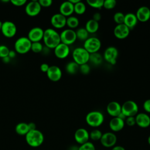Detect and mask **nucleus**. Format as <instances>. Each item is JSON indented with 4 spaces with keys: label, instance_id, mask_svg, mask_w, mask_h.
I'll use <instances>...</instances> for the list:
<instances>
[{
    "label": "nucleus",
    "instance_id": "f257e3e1",
    "mask_svg": "<svg viewBox=\"0 0 150 150\" xmlns=\"http://www.w3.org/2000/svg\"><path fill=\"white\" fill-rule=\"evenodd\" d=\"M43 41L46 47L54 49L61 43L60 34L52 28H47L44 30Z\"/></svg>",
    "mask_w": 150,
    "mask_h": 150
},
{
    "label": "nucleus",
    "instance_id": "f03ea898",
    "mask_svg": "<svg viewBox=\"0 0 150 150\" xmlns=\"http://www.w3.org/2000/svg\"><path fill=\"white\" fill-rule=\"evenodd\" d=\"M25 139L29 146L38 147L43 143L44 135L40 131L36 129L29 131L25 135Z\"/></svg>",
    "mask_w": 150,
    "mask_h": 150
},
{
    "label": "nucleus",
    "instance_id": "7ed1b4c3",
    "mask_svg": "<svg viewBox=\"0 0 150 150\" xmlns=\"http://www.w3.org/2000/svg\"><path fill=\"white\" fill-rule=\"evenodd\" d=\"M104 117L102 112L98 111H92L89 112L86 116L87 124L93 128H97L102 125Z\"/></svg>",
    "mask_w": 150,
    "mask_h": 150
},
{
    "label": "nucleus",
    "instance_id": "20e7f679",
    "mask_svg": "<svg viewBox=\"0 0 150 150\" xmlns=\"http://www.w3.org/2000/svg\"><path fill=\"white\" fill-rule=\"evenodd\" d=\"M32 42L28 37H20L15 42V51L19 54H25L30 50Z\"/></svg>",
    "mask_w": 150,
    "mask_h": 150
},
{
    "label": "nucleus",
    "instance_id": "39448f33",
    "mask_svg": "<svg viewBox=\"0 0 150 150\" xmlns=\"http://www.w3.org/2000/svg\"><path fill=\"white\" fill-rule=\"evenodd\" d=\"M72 57L73 61L80 66L87 63L89 61L90 53L83 47H79L73 50Z\"/></svg>",
    "mask_w": 150,
    "mask_h": 150
},
{
    "label": "nucleus",
    "instance_id": "423d86ee",
    "mask_svg": "<svg viewBox=\"0 0 150 150\" xmlns=\"http://www.w3.org/2000/svg\"><path fill=\"white\" fill-rule=\"evenodd\" d=\"M121 112L126 117H135L138 113V106L134 101H126L121 105Z\"/></svg>",
    "mask_w": 150,
    "mask_h": 150
},
{
    "label": "nucleus",
    "instance_id": "0eeeda50",
    "mask_svg": "<svg viewBox=\"0 0 150 150\" xmlns=\"http://www.w3.org/2000/svg\"><path fill=\"white\" fill-rule=\"evenodd\" d=\"M101 46L100 40L96 37L88 38L84 42L83 47L90 53L98 52Z\"/></svg>",
    "mask_w": 150,
    "mask_h": 150
},
{
    "label": "nucleus",
    "instance_id": "6e6552de",
    "mask_svg": "<svg viewBox=\"0 0 150 150\" xmlns=\"http://www.w3.org/2000/svg\"><path fill=\"white\" fill-rule=\"evenodd\" d=\"M61 43L66 45H70L75 42L77 39L76 31L71 29H66L60 33Z\"/></svg>",
    "mask_w": 150,
    "mask_h": 150
},
{
    "label": "nucleus",
    "instance_id": "1a4fd4ad",
    "mask_svg": "<svg viewBox=\"0 0 150 150\" xmlns=\"http://www.w3.org/2000/svg\"><path fill=\"white\" fill-rule=\"evenodd\" d=\"M116 135L112 132H107L103 134L100 140L101 144L105 148H112L117 143Z\"/></svg>",
    "mask_w": 150,
    "mask_h": 150
},
{
    "label": "nucleus",
    "instance_id": "9d476101",
    "mask_svg": "<svg viewBox=\"0 0 150 150\" xmlns=\"http://www.w3.org/2000/svg\"><path fill=\"white\" fill-rule=\"evenodd\" d=\"M1 31L4 36L8 38H11L16 35L17 28L13 22L6 21L2 22Z\"/></svg>",
    "mask_w": 150,
    "mask_h": 150
},
{
    "label": "nucleus",
    "instance_id": "9b49d317",
    "mask_svg": "<svg viewBox=\"0 0 150 150\" xmlns=\"http://www.w3.org/2000/svg\"><path fill=\"white\" fill-rule=\"evenodd\" d=\"M118 56V51L117 49L114 46H109L104 50L103 57L107 63L114 65L117 62Z\"/></svg>",
    "mask_w": 150,
    "mask_h": 150
},
{
    "label": "nucleus",
    "instance_id": "f8f14e48",
    "mask_svg": "<svg viewBox=\"0 0 150 150\" xmlns=\"http://www.w3.org/2000/svg\"><path fill=\"white\" fill-rule=\"evenodd\" d=\"M42 7L38 1H32L26 4L25 6V12L29 16H36L38 15L41 11Z\"/></svg>",
    "mask_w": 150,
    "mask_h": 150
},
{
    "label": "nucleus",
    "instance_id": "ddd939ff",
    "mask_svg": "<svg viewBox=\"0 0 150 150\" xmlns=\"http://www.w3.org/2000/svg\"><path fill=\"white\" fill-rule=\"evenodd\" d=\"M48 79L54 82L58 81L60 80L62 76V71L59 67L56 65L49 66V68L46 72Z\"/></svg>",
    "mask_w": 150,
    "mask_h": 150
},
{
    "label": "nucleus",
    "instance_id": "4468645a",
    "mask_svg": "<svg viewBox=\"0 0 150 150\" xmlns=\"http://www.w3.org/2000/svg\"><path fill=\"white\" fill-rule=\"evenodd\" d=\"M74 137L76 142L80 145H82L88 141L90 139L89 132L86 129L80 128L75 131Z\"/></svg>",
    "mask_w": 150,
    "mask_h": 150
},
{
    "label": "nucleus",
    "instance_id": "2eb2a0df",
    "mask_svg": "<svg viewBox=\"0 0 150 150\" xmlns=\"http://www.w3.org/2000/svg\"><path fill=\"white\" fill-rule=\"evenodd\" d=\"M44 30L40 27H34L28 32V38L31 42H38L43 40Z\"/></svg>",
    "mask_w": 150,
    "mask_h": 150
},
{
    "label": "nucleus",
    "instance_id": "dca6fc26",
    "mask_svg": "<svg viewBox=\"0 0 150 150\" xmlns=\"http://www.w3.org/2000/svg\"><path fill=\"white\" fill-rule=\"evenodd\" d=\"M67 18L60 13L54 14L50 19V23L52 26L56 29H61L66 25Z\"/></svg>",
    "mask_w": 150,
    "mask_h": 150
},
{
    "label": "nucleus",
    "instance_id": "f3484780",
    "mask_svg": "<svg viewBox=\"0 0 150 150\" xmlns=\"http://www.w3.org/2000/svg\"><path fill=\"white\" fill-rule=\"evenodd\" d=\"M129 29L124 23L117 25L114 29V35L118 39H124L129 34Z\"/></svg>",
    "mask_w": 150,
    "mask_h": 150
},
{
    "label": "nucleus",
    "instance_id": "a211bd4d",
    "mask_svg": "<svg viewBox=\"0 0 150 150\" xmlns=\"http://www.w3.org/2000/svg\"><path fill=\"white\" fill-rule=\"evenodd\" d=\"M54 53L55 56L58 59H63L69 56L70 48L68 45L60 43L54 49Z\"/></svg>",
    "mask_w": 150,
    "mask_h": 150
},
{
    "label": "nucleus",
    "instance_id": "6ab92c4d",
    "mask_svg": "<svg viewBox=\"0 0 150 150\" xmlns=\"http://www.w3.org/2000/svg\"><path fill=\"white\" fill-rule=\"evenodd\" d=\"M136 124L142 128H145L150 125V117L145 112L138 113L135 116Z\"/></svg>",
    "mask_w": 150,
    "mask_h": 150
},
{
    "label": "nucleus",
    "instance_id": "aec40b11",
    "mask_svg": "<svg viewBox=\"0 0 150 150\" xmlns=\"http://www.w3.org/2000/svg\"><path fill=\"white\" fill-rule=\"evenodd\" d=\"M138 21L145 22L150 19V9L145 6L139 7L135 13Z\"/></svg>",
    "mask_w": 150,
    "mask_h": 150
},
{
    "label": "nucleus",
    "instance_id": "412c9836",
    "mask_svg": "<svg viewBox=\"0 0 150 150\" xmlns=\"http://www.w3.org/2000/svg\"><path fill=\"white\" fill-rule=\"evenodd\" d=\"M107 113L112 117H118L121 112V105L117 101L110 102L106 108Z\"/></svg>",
    "mask_w": 150,
    "mask_h": 150
},
{
    "label": "nucleus",
    "instance_id": "4be33fe9",
    "mask_svg": "<svg viewBox=\"0 0 150 150\" xmlns=\"http://www.w3.org/2000/svg\"><path fill=\"white\" fill-rule=\"evenodd\" d=\"M59 12L60 14L65 17H69L74 13V5L69 1H64L60 5Z\"/></svg>",
    "mask_w": 150,
    "mask_h": 150
},
{
    "label": "nucleus",
    "instance_id": "5701e85b",
    "mask_svg": "<svg viewBox=\"0 0 150 150\" xmlns=\"http://www.w3.org/2000/svg\"><path fill=\"white\" fill-rule=\"evenodd\" d=\"M125 125V121L118 117H113L109 122V127L113 132H118L122 130Z\"/></svg>",
    "mask_w": 150,
    "mask_h": 150
},
{
    "label": "nucleus",
    "instance_id": "b1692460",
    "mask_svg": "<svg viewBox=\"0 0 150 150\" xmlns=\"http://www.w3.org/2000/svg\"><path fill=\"white\" fill-rule=\"evenodd\" d=\"M138 23V19L135 14L133 13H127L125 14L124 24L127 26L129 30L135 28Z\"/></svg>",
    "mask_w": 150,
    "mask_h": 150
},
{
    "label": "nucleus",
    "instance_id": "393cba45",
    "mask_svg": "<svg viewBox=\"0 0 150 150\" xmlns=\"http://www.w3.org/2000/svg\"><path fill=\"white\" fill-rule=\"evenodd\" d=\"M99 28V23L98 22L93 19H89L85 25V29L88 33H96Z\"/></svg>",
    "mask_w": 150,
    "mask_h": 150
},
{
    "label": "nucleus",
    "instance_id": "a878e982",
    "mask_svg": "<svg viewBox=\"0 0 150 150\" xmlns=\"http://www.w3.org/2000/svg\"><path fill=\"white\" fill-rule=\"evenodd\" d=\"M16 132L20 135H26L29 131L28 125L25 122H19L15 127Z\"/></svg>",
    "mask_w": 150,
    "mask_h": 150
},
{
    "label": "nucleus",
    "instance_id": "bb28decb",
    "mask_svg": "<svg viewBox=\"0 0 150 150\" xmlns=\"http://www.w3.org/2000/svg\"><path fill=\"white\" fill-rule=\"evenodd\" d=\"M66 71L70 74H74L79 71V65L75 62H70L66 65Z\"/></svg>",
    "mask_w": 150,
    "mask_h": 150
},
{
    "label": "nucleus",
    "instance_id": "cd10ccee",
    "mask_svg": "<svg viewBox=\"0 0 150 150\" xmlns=\"http://www.w3.org/2000/svg\"><path fill=\"white\" fill-rule=\"evenodd\" d=\"M79 25V19L74 16H70L66 19V25L69 29H73L76 28Z\"/></svg>",
    "mask_w": 150,
    "mask_h": 150
},
{
    "label": "nucleus",
    "instance_id": "c85d7f7f",
    "mask_svg": "<svg viewBox=\"0 0 150 150\" xmlns=\"http://www.w3.org/2000/svg\"><path fill=\"white\" fill-rule=\"evenodd\" d=\"M103 56L98 52L90 54L89 61L95 65H100L103 62Z\"/></svg>",
    "mask_w": 150,
    "mask_h": 150
},
{
    "label": "nucleus",
    "instance_id": "c756f323",
    "mask_svg": "<svg viewBox=\"0 0 150 150\" xmlns=\"http://www.w3.org/2000/svg\"><path fill=\"white\" fill-rule=\"evenodd\" d=\"M86 11V4L80 1L79 2L74 5V12L77 15H83Z\"/></svg>",
    "mask_w": 150,
    "mask_h": 150
},
{
    "label": "nucleus",
    "instance_id": "7c9ffc66",
    "mask_svg": "<svg viewBox=\"0 0 150 150\" xmlns=\"http://www.w3.org/2000/svg\"><path fill=\"white\" fill-rule=\"evenodd\" d=\"M77 39L80 40H86L88 38V33L85 28H80L76 31Z\"/></svg>",
    "mask_w": 150,
    "mask_h": 150
},
{
    "label": "nucleus",
    "instance_id": "2f4dec72",
    "mask_svg": "<svg viewBox=\"0 0 150 150\" xmlns=\"http://www.w3.org/2000/svg\"><path fill=\"white\" fill-rule=\"evenodd\" d=\"M87 5L93 8L101 9L103 7L104 0H87Z\"/></svg>",
    "mask_w": 150,
    "mask_h": 150
},
{
    "label": "nucleus",
    "instance_id": "473e14b6",
    "mask_svg": "<svg viewBox=\"0 0 150 150\" xmlns=\"http://www.w3.org/2000/svg\"><path fill=\"white\" fill-rule=\"evenodd\" d=\"M102 132L98 129H94L89 133L90 138L93 141H98L100 140L102 137Z\"/></svg>",
    "mask_w": 150,
    "mask_h": 150
},
{
    "label": "nucleus",
    "instance_id": "72a5a7b5",
    "mask_svg": "<svg viewBox=\"0 0 150 150\" xmlns=\"http://www.w3.org/2000/svg\"><path fill=\"white\" fill-rule=\"evenodd\" d=\"M43 46L40 42L32 43L30 50H32L33 52L36 53H39L42 52L43 51Z\"/></svg>",
    "mask_w": 150,
    "mask_h": 150
},
{
    "label": "nucleus",
    "instance_id": "f704fd0d",
    "mask_svg": "<svg viewBox=\"0 0 150 150\" xmlns=\"http://www.w3.org/2000/svg\"><path fill=\"white\" fill-rule=\"evenodd\" d=\"M124 16L125 15L123 13L121 12H117L114 13L113 16V20L117 23V25L122 24L124 23Z\"/></svg>",
    "mask_w": 150,
    "mask_h": 150
},
{
    "label": "nucleus",
    "instance_id": "c9c22d12",
    "mask_svg": "<svg viewBox=\"0 0 150 150\" xmlns=\"http://www.w3.org/2000/svg\"><path fill=\"white\" fill-rule=\"evenodd\" d=\"M77 150H96V148L93 143L88 141L82 145H80Z\"/></svg>",
    "mask_w": 150,
    "mask_h": 150
},
{
    "label": "nucleus",
    "instance_id": "e433bc0d",
    "mask_svg": "<svg viewBox=\"0 0 150 150\" xmlns=\"http://www.w3.org/2000/svg\"><path fill=\"white\" fill-rule=\"evenodd\" d=\"M117 2L115 0H105L104 1L103 7L106 9H112L115 7Z\"/></svg>",
    "mask_w": 150,
    "mask_h": 150
},
{
    "label": "nucleus",
    "instance_id": "4c0bfd02",
    "mask_svg": "<svg viewBox=\"0 0 150 150\" xmlns=\"http://www.w3.org/2000/svg\"><path fill=\"white\" fill-rule=\"evenodd\" d=\"M10 50L9 48L4 45H0V58H4L8 56Z\"/></svg>",
    "mask_w": 150,
    "mask_h": 150
},
{
    "label": "nucleus",
    "instance_id": "58836bf2",
    "mask_svg": "<svg viewBox=\"0 0 150 150\" xmlns=\"http://www.w3.org/2000/svg\"><path fill=\"white\" fill-rule=\"evenodd\" d=\"M79 71L83 74H84V75L88 74L90 71V67L87 63L80 65L79 66Z\"/></svg>",
    "mask_w": 150,
    "mask_h": 150
},
{
    "label": "nucleus",
    "instance_id": "ea45409f",
    "mask_svg": "<svg viewBox=\"0 0 150 150\" xmlns=\"http://www.w3.org/2000/svg\"><path fill=\"white\" fill-rule=\"evenodd\" d=\"M125 122L127 125H128L129 127H132L136 124L135 117H128L125 120Z\"/></svg>",
    "mask_w": 150,
    "mask_h": 150
},
{
    "label": "nucleus",
    "instance_id": "a19ab883",
    "mask_svg": "<svg viewBox=\"0 0 150 150\" xmlns=\"http://www.w3.org/2000/svg\"><path fill=\"white\" fill-rule=\"evenodd\" d=\"M11 3L16 6H22L27 4L26 0H11Z\"/></svg>",
    "mask_w": 150,
    "mask_h": 150
},
{
    "label": "nucleus",
    "instance_id": "79ce46f5",
    "mask_svg": "<svg viewBox=\"0 0 150 150\" xmlns=\"http://www.w3.org/2000/svg\"><path fill=\"white\" fill-rule=\"evenodd\" d=\"M41 7H49L52 5L53 1L52 0H39L38 1Z\"/></svg>",
    "mask_w": 150,
    "mask_h": 150
},
{
    "label": "nucleus",
    "instance_id": "37998d69",
    "mask_svg": "<svg viewBox=\"0 0 150 150\" xmlns=\"http://www.w3.org/2000/svg\"><path fill=\"white\" fill-rule=\"evenodd\" d=\"M144 110L148 113H150V99H148L143 103Z\"/></svg>",
    "mask_w": 150,
    "mask_h": 150
},
{
    "label": "nucleus",
    "instance_id": "c03bdc74",
    "mask_svg": "<svg viewBox=\"0 0 150 150\" xmlns=\"http://www.w3.org/2000/svg\"><path fill=\"white\" fill-rule=\"evenodd\" d=\"M49 68V66L47 63H42L40 66V70L43 73H46Z\"/></svg>",
    "mask_w": 150,
    "mask_h": 150
},
{
    "label": "nucleus",
    "instance_id": "a18cd8bd",
    "mask_svg": "<svg viewBox=\"0 0 150 150\" xmlns=\"http://www.w3.org/2000/svg\"><path fill=\"white\" fill-rule=\"evenodd\" d=\"M101 19V15L99 12H95L93 15V19L98 22Z\"/></svg>",
    "mask_w": 150,
    "mask_h": 150
},
{
    "label": "nucleus",
    "instance_id": "49530a36",
    "mask_svg": "<svg viewBox=\"0 0 150 150\" xmlns=\"http://www.w3.org/2000/svg\"><path fill=\"white\" fill-rule=\"evenodd\" d=\"M28 127H29V131L30 130H34L36 129V125L34 122H29L28 124Z\"/></svg>",
    "mask_w": 150,
    "mask_h": 150
},
{
    "label": "nucleus",
    "instance_id": "de8ad7c7",
    "mask_svg": "<svg viewBox=\"0 0 150 150\" xmlns=\"http://www.w3.org/2000/svg\"><path fill=\"white\" fill-rule=\"evenodd\" d=\"M111 150H125V148L120 145H115L111 148Z\"/></svg>",
    "mask_w": 150,
    "mask_h": 150
},
{
    "label": "nucleus",
    "instance_id": "09e8293b",
    "mask_svg": "<svg viewBox=\"0 0 150 150\" xmlns=\"http://www.w3.org/2000/svg\"><path fill=\"white\" fill-rule=\"evenodd\" d=\"M16 52L15 50H10L9 53V54H8V57L10 59L15 57L16 56Z\"/></svg>",
    "mask_w": 150,
    "mask_h": 150
},
{
    "label": "nucleus",
    "instance_id": "8fccbe9b",
    "mask_svg": "<svg viewBox=\"0 0 150 150\" xmlns=\"http://www.w3.org/2000/svg\"><path fill=\"white\" fill-rule=\"evenodd\" d=\"M10 60H11V59H10L8 56L5 57H4V58H3V59H2L3 62H4V63H9V62H10Z\"/></svg>",
    "mask_w": 150,
    "mask_h": 150
},
{
    "label": "nucleus",
    "instance_id": "3c124183",
    "mask_svg": "<svg viewBox=\"0 0 150 150\" xmlns=\"http://www.w3.org/2000/svg\"><path fill=\"white\" fill-rule=\"evenodd\" d=\"M80 1V0H69V1H70L72 4H73V5L77 4V3L79 2Z\"/></svg>",
    "mask_w": 150,
    "mask_h": 150
},
{
    "label": "nucleus",
    "instance_id": "603ef678",
    "mask_svg": "<svg viewBox=\"0 0 150 150\" xmlns=\"http://www.w3.org/2000/svg\"><path fill=\"white\" fill-rule=\"evenodd\" d=\"M148 144L150 145V135H149V137H148Z\"/></svg>",
    "mask_w": 150,
    "mask_h": 150
},
{
    "label": "nucleus",
    "instance_id": "864d4df0",
    "mask_svg": "<svg viewBox=\"0 0 150 150\" xmlns=\"http://www.w3.org/2000/svg\"><path fill=\"white\" fill-rule=\"evenodd\" d=\"M2 22L1 21H0V31L1 30V28H2Z\"/></svg>",
    "mask_w": 150,
    "mask_h": 150
}]
</instances>
